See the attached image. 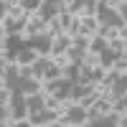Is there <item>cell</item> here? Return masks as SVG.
<instances>
[{"label": "cell", "instance_id": "cell-1", "mask_svg": "<svg viewBox=\"0 0 127 127\" xmlns=\"http://www.w3.org/2000/svg\"><path fill=\"white\" fill-rule=\"evenodd\" d=\"M97 18H99L102 26H114V28H120V26L125 23V18L120 15L117 8H107V5H102V3H99V13H97Z\"/></svg>", "mask_w": 127, "mask_h": 127}, {"label": "cell", "instance_id": "cell-2", "mask_svg": "<svg viewBox=\"0 0 127 127\" xmlns=\"http://www.w3.org/2000/svg\"><path fill=\"white\" fill-rule=\"evenodd\" d=\"M38 56H41V51H38L36 46L26 43V46H18V56H15V61H18V64H26V66H33Z\"/></svg>", "mask_w": 127, "mask_h": 127}, {"label": "cell", "instance_id": "cell-3", "mask_svg": "<svg viewBox=\"0 0 127 127\" xmlns=\"http://www.w3.org/2000/svg\"><path fill=\"white\" fill-rule=\"evenodd\" d=\"M74 43V36L69 33V31H64V33H59L54 38V48H51V54H66V51L71 48Z\"/></svg>", "mask_w": 127, "mask_h": 127}, {"label": "cell", "instance_id": "cell-4", "mask_svg": "<svg viewBox=\"0 0 127 127\" xmlns=\"http://www.w3.org/2000/svg\"><path fill=\"white\" fill-rule=\"evenodd\" d=\"M26 107H28V112H41V109H46V92L26 94Z\"/></svg>", "mask_w": 127, "mask_h": 127}, {"label": "cell", "instance_id": "cell-5", "mask_svg": "<svg viewBox=\"0 0 127 127\" xmlns=\"http://www.w3.org/2000/svg\"><path fill=\"white\" fill-rule=\"evenodd\" d=\"M99 28H102V23L97 15H81V33L94 36V33H99Z\"/></svg>", "mask_w": 127, "mask_h": 127}, {"label": "cell", "instance_id": "cell-6", "mask_svg": "<svg viewBox=\"0 0 127 127\" xmlns=\"http://www.w3.org/2000/svg\"><path fill=\"white\" fill-rule=\"evenodd\" d=\"M23 94H36V92H43V81L36 79V76H31V79H23L20 81V87H18Z\"/></svg>", "mask_w": 127, "mask_h": 127}, {"label": "cell", "instance_id": "cell-7", "mask_svg": "<svg viewBox=\"0 0 127 127\" xmlns=\"http://www.w3.org/2000/svg\"><path fill=\"white\" fill-rule=\"evenodd\" d=\"M114 59H117V54H114L109 46H107V48H104L102 54H99V64H102V66L107 69V71H109V69H114Z\"/></svg>", "mask_w": 127, "mask_h": 127}, {"label": "cell", "instance_id": "cell-8", "mask_svg": "<svg viewBox=\"0 0 127 127\" xmlns=\"http://www.w3.org/2000/svg\"><path fill=\"white\" fill-rule=\"evenodd\" d=\"M107 46H109L107 38H102L99 33H94V36H92V43H89V51H94V54H102Z\"/></svg>", "mask_w": 127, "mask_h": 127}, {"label": "cell", "instance_id": "cell-9", "mask_svg": "<svg viewBox=\"0 0 127 127\" xmlns=\"http://www.w3.org/2000/svg\"><path fill=\"white\" fill-rule=\"evenodd\" d=\"M66 56H69V61H71V64L81 66V64H84V56H87V51H81V48H76V46H71V48L66 51Z\"/></svg>", "mask_w": 127, "mask_h": 127}, {"label": "cell", "instance_id": "cell-10", "mask_svg": "<svg viewBox=\"0 0 127 127\" xmlns=\"http://www.w3.org/2000/svg\"><path fill=\"white\" fill-rule=\"evenodd\" d=\"M89 43H92V36H89V33H76L71 46H76V48H81V51H89Z\"/></svg>", "mask_w": 127, "mask_h": 127}, {"label": "cell", "instance_id": "cell-11", "mask_svg": "<svg viewBox=\"0 0 127 127\" xmlns=\"http://www.w3.org/2000/svg\"><path fill=\"white\" fill-rule=\"evenodd\" d=\"M99 36L107 38V41H114V38H120V28H114V26H102V28H99Z\"/></svg>", "mask_w": 127, "mask_h": 127}, {"label": "cell", "instance_id": "cell-12", "mask_svg": "<svg viewBox=\"0 0 127 127\" xmlns=\"http://www.w3.org/2000/svg\"><path fill=\"white\" fill-rule=\"evenodd\" d=\"M46 0H20V5L26 8V13H38L41 8H43Z\"/></svg>", "mask_w": 127, "mask_h": 127}, {"label": "cell", "instance_id": "cell-13", "mask_svg": "<svg viewBox=\"0 0 127 127\" xmlns=\"http://www.w3.org/2000/svg\"><path fill=\"white\" fill-rule=\"evenodd\" d=\"M117 79H120V71H114V69H109V71H107V76H104V79H102L99 84H102L104 89H112V87H114V81H117Z\"/></svg>", "mask_w": 127, "mask_h": 127}, {"label": "cell", "instance_id": "cell-14", "mask_svg": "<svg viewBox=\"0 0 127 127\" xmlns=\"http://www.w3.org/2000/svg\"><path fill=\"white\" fill-rule=\"evenodd\" d=\"M97 13H99V0H84L81 15H97Z\"/></svg>", "mask_w": 127, "mask_h": 127}, {"label": "cell", "instance_id": "cell-15", "mask_svg": "<svg viewBox=\"0 0 127 127\" xmlns=\"http://www.w3.org/2000/svg\"><path fill=\"white\" fill-rule=\"evenodd\" d=\"M114 71H120V76H127V56L120 54L114 59Z\"/></svg>", "mask_w": 127, "mask_h": 127}, {"label": "cell", "instance_id": "cell-16", "mask_svg": "<svg viewBox=\"0 0 127 127\" xmlns=\"http://www.w3.org/2000/svg\"><path fill=\"white\" fill-rule=\"evenodd\" d=\"M51 59H54V64H56V66H61V69L71 66V61H69V56H66V54H51Z\"/></svg>", "mask_w": 127, "mask_h": 127}, {"label": "cell", "instance_id": "cell-17", "mask_svg": "<svg viewBox=\"0 0 127 127\" xmlns=\"http://www.w3.org/2000/svg\"><path fill=\"white\" fill-rule=\"evenodd\" d=\"M84 64L87 66H99V54H94V51H87V56H84Z\"/></svg>", "mask_w": 127, "mask_h": 127}, {"label": "cell", "instance_id": "cell-18", "mask_svg": "<svg viewBox=\"0 0 127 127\" xmlns=\"http://www.w3.org/2000/svg\"><path fill=\"white\" fill-rule=\"evenodd\" d=\"M69 33H71V36H76V33H81V15H74V20H71V26H69Z\"/></svg>", "mask_w": 127, "mask_h": 127}, {"label": "cell", "instance_id": "cell-19", "mask_svg": "<svg viewBox=\"0 0 127 127\" xmlns=\"http://www.w3.org/2000/svg\"><path fill=\"white\" fill-rule=\"evenodd\" d=\"M104 76H107V69H104L102 64H99V66H94V69H92V79H94V81H102Z\"/></svg>", "mask_w": 127, "mask_h": 127}, {"label": "cell", "instance_id": "cell-20", "mask_svg": "<svg viewBox=\"0 0 127 127\" xmlns=\"http://www.w3.org/2000/svg\"><path fill=\"white\" fill-rule=\"evenodd\" d=\"M81 10H84V0H71L69 13H74V15H81Z\"/></svg>", "mask_w": 127, "mask_h": 127}, {"label": "cell", "instance_id": "cell-21", "mask_svg": "<svg viewBox=\"0 0 127 127\" xmlns=\"http://www.w3.org/2000/svg\"><path fill=\"white\" fill-rule=\"evenodd\" d=\"M109 48H112V51H114V54H117V56H120V54H122V51H125V41H122V38H114V41H109Z\"/></svg>", "mask_w": 127, "mask_h": 127}, {"label": "cell", "instance_id": "cell-22", "mask_svg": "<svg viewBox=\"0 0 127 127\" xmlns=\"http://www.w3.org/2000/svg\"><path fill=\"white\" fill-rule=\"evenodd\" d=\"M31 76H33V66L20 64V81H23V79H31Z\"/></svg>", "mask_w": 127, "mask_h": 127}, {"label": "cell", "instance_id": "cell-23", "mask_svg": "<svg viewBox=\"0 0 127 127\" xmlns=\"http://www.w3.org/2000/svg\"><path fill=\"white\" fill-rule=\"evenodd\" d=\"M99 3H102V5H107V8H117L122 0H99Z\"/></svg>", "mask_w": 127, "mask_h": 127}, {"label": "cell", "instance_id": "cell-24", "mask_svg": "<svg viewBox=\"0 0 127 127\" xmlns=\"http://www.w3.org/2000/svg\"><path fill=\"white\" fill-rule=\"evenodd\" d=\"M117 127H127V112H122V114H120V122H117Z\"/></svg>", "mask_w": 127, "mask_h": 127}, {"label": "cell", "instance_id": "cell-25", "mask_svg": "<svg viewBox=\"0 0 127 127\" xmlns=\"http://www.w3.org/2000/svg\"><path fill=\"white\" fill-rule=\"evenodd\" d=\"M3 3H20V0H3Z\"/></svg>", "mask_w": 127, "mask_h": 127}]
</instances>
